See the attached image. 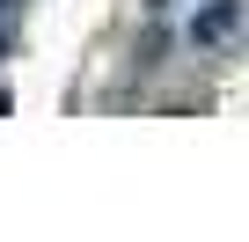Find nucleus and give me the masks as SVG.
<instances>
[{
  "label": "nucleus",
  "mask_w": 249,
  "mask_h": 242,
  "mask_svg": "<svg viewBox=\"0 0 249 242\" xmlns=\"http://www.w3.org/2000/svg\"><path fill=\"white\" fill-rule=\"evenodd\" d=\"M227 22H234V8H227V0H220V8H213V15H205V22H198V30H191V37H220V30H227Z\"/></svg>",
  "instance_id": "obj_1"
}]
</instances>
